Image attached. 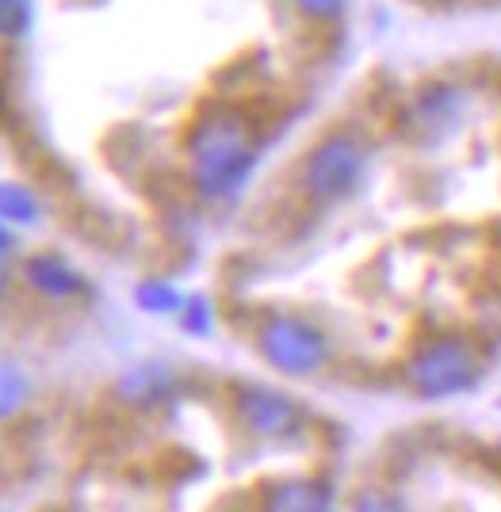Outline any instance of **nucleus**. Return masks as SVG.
Returning <instances> with one entry per match:
<instances>
[{
    "mask_svg": "<svg viewBox=\"0 0 501 512\" xmlns=\"http://www.w3.org/2000/svg\"><path fill=\"white\" fill-rule=\"evenodd\" d=\"M264 352L284 371H314L326 356V341L303 321L276 318L264 329Z\"/></svg>",
    "mask_w": 501,
    "mask_h": 512,
    "instance_id": "1",
    "label": "nucleus"
},
{
    "mask_svg": "<svg viewBox=\"0 0 501 512\" xmlns=\"http://www.w3.org/2000/svg\"><path fill=\"white\" fill-rule=\"evenodd\" d=\"M360 172V153L345 138H333L310 157L306 165V188L314 195H345L356 184Z\"/></svg>",
    "mask_w": 501,
    "mask_h": 512,
    "instance_id": "2",
    "label": "nucleus"
},
{
    "mask_svg": "<svg viewBox=\"0 0 501 512\" xmlns=\"http://www.w3.org/2000/svg\"><path fill=\"white\" fill-rule=\"evenodd\" d=\"M23 279L31 283V291H39L46 299H73V295L85 287V279L77 276L58 253L31 256V260L23 264Z\"/></svg>",
    "mask_w": 501,
    "mask_h": 512,
    "instance_id": "3",
    "label": "nucleus"
},
{
    "mask_svg": "<svg viewBox=\"0 0 501 512\" xmlns=\"http://www.w3.org/2000/svg\"><path fill=\"white\" fill-rule=\"evenodd\" d=\"M291 406H295V402H284V398H276V394H257V390L241 402V409H245V417L253 421V428H264V432H268V428H272V432H276V428H287L291 413H295Z\"/></svg>",
    "mask_w": 501,
    "mask_h": 512,
    "instance_id": "4",
    "label": "nucleus"
},
{
    "mask_svg": "<svg viewBox=\"0 0 501 512\" xmlns=\"http://www.w3.org/2000/svg\"><path fill=\"white\" fill-rule=\"evenodd\" d=\"M31 398V379L16 363L0 360V421H12Z\"/></svg>",
    "mask_w": 501,
    "mask_h": 512,
    "instance_id": "5",
    "label": "nucleus"
},
{
    "mask_svg": "<svg viewBox=\"0 0 501 512\" xmlns=\"http://www.w3.org/2000/svg\"><path fill=\"white\" fill-rule=\"evenodd\" d=\"M39 199L31 188L23 184H0V218L4 222H16V226H31L39 218Z\"/></svg>",
    "mask_w": 501,
    "mask_h": 512,
    "instance_id": "6",
    "label": "nucleus"
},
{
    "mask_svg": "<svg viewBox=\"0 0 501 512\" xmlns=\"http://www.w3.org/2000/svg\"><path fill=\"white\" fill-rule=\"evenodd\" d=\"M31 0H0V39H23L31 31Z\"/></svg>",
    "mask_w": 501,
    "mask_h": 512,
    "instance_id": "7",
    "label": "nucleus"
},
{
    "mask_svg": "<svg viewBox=\"0 0 501 512\" xmlns=\"http://www.w3.org/2000/svg\"><path fill=\"white\" fill-rule=\"evenodd\" d=\"M138 302L150 306V310H169V306L176 302V295L169 291V287H161V283H150V287L138 291Z\"/></svg>",
    "mask_w": 501,
    "mask_h": 512,
    "instance_id": "8",
    "label": "nucleus"
},
{
    "mask_svg": "<svg viewBox=\"0 0 501 512\" xmlns=\"http://www.w3.org/2000/svg\"><path fill=\"white\" fill-rule=\"evenodd\" d=\"M299 8L306 16H333L341 8V0H299Z\"/></svg>",
    "mask_w": 501,
    "mask_h": 512,
    "instance_id": "9",
    "label": "nucleus"
},
{
    "mask_svg": "<svg viewBox=\"0 0 501 512\" xmlns=\"http://www.w3.org/2000/svg\"><path fill=\"white\" fill-rule=\"evenodd\" d=\"M12 249H16V234H12V230H8V222L0 218V260L12 253Z\"/></svg>",
    "mask_w": 501,
    "mask_h": 512,
    "instance_id": "10",
    "label": "nucleus"
},
{
    "mask_svg": "<svg viewBox=\"0 0 501 512\" xmlns=\"http://www.w3.org/2000/svg\"><path fill=\"white\" fill-rule=\"evenodd\" d=\"M8 287H12V276H8V268H4V260H0V299L8 295Z\"/></svg>",
    "mask_w": 501,
    "mask_h": 512,
    "instance_id": "11",
    "label": "nucleus"
}]
</instances>
